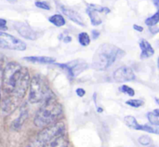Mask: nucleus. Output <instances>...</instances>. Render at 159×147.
Here are the masks:
<instances>
[{
  "mask_svg": "<svg viewBox=\"0 0 159 147\" xmlns=\"http://www.w3.org/2000/svg\"><path fill=\"white\" fill-rule=\"evenodd\" d=\"M62 113L61 104L51 95L47 98L35 114L34 124L37 128H46L58 119Z\"/></svg>",
  "mask_w": 159,
  "mask_h": 147,
  "instance_id": "7ed1b4c3",
  "label": "nucleus"
},
{
  "mask_svg": "<svg viewBox=\"0 0 159 147\" xmlns=\"http://www.w3.org/2000/svg\"><path fill=\"white\" fill-rule=\"evenodd\" d=\"M126 52L113 44L101 45L92 58V67L97 71H105L110 68L116 61L123 58Z\"/></svg>",
  "mask_w": 159,
  "mask_h": 147,
  "instance_id": "f03ea898",
  "label": "nucleus"
},
{
  "mask_svg": "<svg viewBox=\"0 0 159 147\" xmlns=\"http://www.w3.org/2000/svg\"><path fill=\"white\" fill-rule=\"evenodd\" d=\"M139 143L141 144V145H151L152 144V139L148 136V135H143V136H141L140 138H139Z\"/></svg>",
  "mask_w": 159,
  "mask_h": 147,
  "instance_id": "b1692460",
  "label": "nucleus"
},
{
  "mask_svg": "<svg viewBox=\"0 0 159 147\" xmlns=\"http://www.w3.org/2000/svg\"><path fill=\"white\" fill-rule=\"evenodd\" d=\"M23 60L33 62V63H41V64H49V63H55L56 60L52 57H47V56H28L24 57Z\"/></svg>",
  "mask_w": 159,
  "mask_h": 147,
  "instance_id": "2eb2a0df",
  "label": "nucleus"
},
{
  "mask_svg": "<svg viewBox=\"0 0 159 147\" xmlns=\"http://www.w3.org/2000/svg\"><path fill=\"white\" fill-rule=\"evenodd\" d=\"M51 95L52 94L45 78L40 75L34 76L29 84V102L31 103H38Z\"/></svg>",
  "mask_w": 159,
  "mask_h": 147,
  "instance_id": "20e7f679",
  "label": "nucleus"
},
{
  "mask_svg": "<svg viewBox=\"0 0 159 147\" xmlns=\"http://www.w3.org/2000/svg\"><path fill=\"white\" fill-rule=\"evenodd\" d=\"M14 28L19 33V34L21 35L22 37H24L25 39L35 40L39 36V33L36 32L35 30H34L30 25H28L25 22H21V21L15 22Z\"/></svg>",
  "mask_w": 159,
  "mask_h": 147,
  "instance_id": "9d476101",
  "label": "nucleus"
},
{
  "mask_svg": "<svg viewBox=\"0 0 159 147\" xmlns=\"http://www.w3.org/2000/svg\"><path fill=\"white\" fill-rule=\"evenodd\" d=\"M124 122L130 129H133V130H136V131H146V132H149V133L158 134L157 129H155L154 127H150L148 125H142V124H140L136 120V118L134 117H132V116H127V117H125Z\"/></svg>",
  "mask_w": 159,
  "mask_h": 147,
  "instance_id": "9b49d317",
  "label": "nucleus"
},
{
  "mask_svg": "<svg viewBox=\"0 0 159 147\" xmlns=\"http://www.w3.org/2000/svg\"><path fill=\"white\" fill-rule=\"evenodd\" d=\"M63 42L64 43H69V42H71L72 41V37L70 36V35H67V36H65V37H63Z\"/></svg>",
  "mask_w": 159,
  "mask_h": 147,
  "instance_id": "c756f323",
  "label": "nucleus"
},
{
  "mask_svg": "<svg viewBox=\"0 0 159 147\" xmlns=\"http://www.w3.org/2000/svg\"><path fill=\"white\" fill-rule=\"evenodd\" d=\"M57 66L65 71L69 77L74 78L88 69V63L82 60H74L66 63H56Z\"/></svg>",
  "mask_w": 159,
  "mask_h": 147,
  "instance_id": "6e6552de",
  "label": "nucleus"
},
{
  "mask_svg": "<svg viewBox=\"0 0 159 147\" xmlns=\"http://www.w3.org/2000/svg\"><path fill=\"white\" fill-rule=\"evenodd\" d=\"M159 21V11H157L152 17H149L145 20V24L149 27L157 26Z\"/></svg>",
  "mask_w": 159,
  "mask_h": 147,
  "instance_id": "412c9836",
  "label": "nucleus"
},
{
  "mask_svg": "<svg viewBox=\"0 0 159 147\" xmlns=\"http://www.w3.org/2000/svg\"><path fill=\"white\" fill-rule=\"evenodd\" d=\"M113 78L116 83L132 81L136 78L133 70L129 66H121L117 68L113 75Z\"/></svg>",
  "mask_w": 159,
  "mask_h": 147,
  "instance_id": "1a4fd4ad",
  "label": "nucleus"
},
{
  "mask_svg": "<svg viewBox=\"0 0 159 147\" xmlns=\"http://www.w3.org/2000/svg\"><path fill=\"white\" fill-rule=\"evenodd\" d=\"M75 93L77 94V96H78V97H83V96L86 94V91H85V90H83V89L79 88V89H77V90H75Z\"/></svg>",
  "mask_w": 159,
  "mask_h": 147,
  "instance_id": "bb28decb",
  "label": "nucleus"
},
{
  "mask_svg": "<svg viewBox=\"0 0 159 147\" xmlns=\"http://www.w3.org/2000/svg\"><path fill=\"white\" fill-rule=\"evenodd\" d=\"M149 147H158L157 145H151V146H149Z\"/></svg>",
  "mask_w": 159,
  "mask_h": 147,
  "instance_id": "473e14b6",
  "label": "nucleus"
},
{
  "mask_svg": "<svg viewBox=\"0 0 159 147\" xmlns=\"http://www.w3.org/2000/svg\"><path fill=\"white\" fill-rule=\"evenodd\" d=\"M60 9L61 10V12H62L68 19H70V20H71L72 21H74L75 23H76V24H78V25H80V26H82V27H84V26L86 25V23H85V21H84L82 16H81L77 11H75V9H73V8H71V7H69L63 6V5H61V6H60Z\"/></svg>",
  "mask_w": 159,
  "mask_h": 147,
  "instance_id": "f8f14e48",
  "label": "nucleus"
},
{
  "mask_svg": "<svg viewBox=\"0 0 159 147\" xmlns=\"http://www.w3.org/2000/svg\"><path fill=\"white\" fill-rule=\"evenodd\" d=\"M126 103L131 107H134V108H139L141 106H143L144 104V101L143 100H141V99H130L129 101L126 102Z\"/></svg>",
  "mask_w": 159,
  "mask_h": 147,
  "instance_id": "4be33fe9",
  "label": "nucleus"
},
{
  "mask_svg": "<svg viewBox=\"0 0 159 147\" xmlns=\"http://www.w3.org/2000/svg\"><path fill=\"white\" fill-rule=\"evenodd\" d=\"M7 30V21L5 19H1L0 18V31L4 32Z\"/></svg>",
  "mask_w": 159,
  "mask_h": 147,
  "instance_id": "a878e982",
  "label": "nucleus"
},
{
  "mask_svg": "<svg viewBox=\"0 0 159 147\" xmlns=\"http://www.w3.org/2000/svg\"><path fill=\"white\" fill-rule=\"evenodd\" d=\"M30 74L28 70L16 62H8L3 71V89L7 95L21 100L29 88Z\"/></svg>",
  "mask_w": 159,
  "mask_h": 147,
  "instance_id": "f257e3e1",
  "label": "nucleus"
},
{
  "mask_svg": "<svg viewBox=\"0 0 159 147\" xmlns=\"http://www.w3.org/2000/svg\"><path fill=\"white\" fill-rule=\"evenodd\" d=\"M20 101V100L18 99V98H16V97L7 95L3 100V103H2V110L4 112H6V113H11V112H13L18 107Z\"/></svg>",
  "mask_w": 159,
  "mask_h": 147,
  "instance_id": "ddd939ff",
  "label": "nucleus"
},
{
  "mask_svg": "<svg viewBox=\"0 0 159 147\" xmlns=\"http://www.w3.org/2000/svg\"><path fill=\"white\" fill-rule=\"evenodd\" d=\"M0 48L23 51L26 49V44L22 40L0 31Z\"/></svg>",
  "mask_w": 159,
  "mask_h": 147,
  "instance_id": "423d86ee",
  "label": "nucleus"
},
{
  "mask_svg": "<svg viewBox=\"0 0 159 147\" xmlns=\"http://www.w3.org/2000/svg\"><path fill=\"white\" fill-rule=\"evenodd\" d=\"M78 42L81 46L83 47H87L89 45L90 43V37L89 35L88 34V33H85V32H82L78 34Z\"/></svg>",
  "mask_w": 159,
  "mask_h": 147,
  "instance_id": "aec40b11",
  "label": "nucleus"
},
{
  "mask_svg": "<svg viewBox=\"0 0 159 147\" xmlns=\"http://www.w3.org/2000/svg\"><path fill=\"white\" fill-rule=\"evenodd\" d=\"M87 14L89 15L91 24L93 26H98L102 24L104 17L111 12V9L107 7H102L95 4H89L86 9Z\"/></svg>",
  "mask_w": 159,
  "mask_h": 147,
  "instance_id": "0eeeda50",
  "label": "nucleus"
},
{
  "mask_svg": "<svg viewBox=\"0 0 159 147\" xmlns=\"http://www.w3.org/2000/svg\"><path fill=\"white\" fill-rule=\"evenodd\" d=\"M133 29L138 31V32H143V26H140V25H137V24H134L133 25Z\"/></svg>",
  "mask_w": 159,
  "mask_h": 147,
  "instance_id": "c85d7f7f",
  "label": "nucleus"
},
{
  "mask_svg": "<svg viewBox=\"0 0 159 147\" xmlns=\"http://www.w3.org/2000/svg\"><path fill=\"white\" fill-rule=\"evenodd\" d=\"M35 7H39V8H42V9H45V10H49L50 9V6L48 2L46 1H35L34 3Z\"/></svg>",
  "mask_w": 159,
  "mask_h": 147,
  "instance_id": "393cba45",
  "label": "nucleus"
},
{
  "mask_svg": "<svg viewBox=\"0 0 159 147\" xmlns=\"http://www.w3.org/2000/svg\"><path fill=\"white\" fill-rule=\"evenodd\" d=\"M142 53H141V59L144 60V59H148L150 57H152L155 54V49L154 48L151 46V44L145 40V39H141L139 42Z\"/></svg>",
  "mask_w": 159,
  "mask_h": 147,
  "instance_id": "4468645a",
  "label": "nucleus"
},
{
  "mask_svg": "<svg viewBox=\"0 0 159 147\" xmlns=\"http://www.w3.org/2000/svg\"><path fill=\"white\" fill-rule=\"evenodd\" d=\"M91 34H92V39H94V40H96L100 36V34H101L98 30H92Z\"/></svg>",
  "mask_w": 159,
  "mask_h": 147,
  "instance_id": "cd10ccee",
  "label": "nucleus"
},
{
  "mask_svg": "<svg viewBox=\"0 0 159 147\" xmlns=\"http://www.w3.org/2000/svg\"><path fill=\"white\" fill-rule=\"evenodd\" d=\"M43 147H68V141L65 136H61L52 140Z\"/></svg>",
  "mask_w": 159,
  "mask_h": 147,
  "instance_id": "f3484780",
  "label": "nucleus"
},
{
  "mask_svg": "<svg viewBox=\"0 0 159 147\" xmlns=\"http://www.w3.org/2000/svg\"><path fill=\"white\" fill-rule=\"evenodd\" d=\"M147 118L149 120V122L155 126L156 128H157L159 125V110L156 109L152 112H149L147 114Z\"/></svg>",
  "mask_w": 159,
  "mask_h": 147,
  "instance_id": "6ab92c4d",
  "label": "nucleus"
},
{
  "mask_svg": "<svg viewBox=\"0 0 159 147\" xmlns=\"http://www.w3.org/2000/svg\"><path fill=\"white\" fill-rule=\"evenodd\" d=\"M65 131H66L65 125L62 122H55L44 128L43 131L38 133L34 146L43 147L49 142H51L52 140L61 136H64Z\"/></svg>",
  "mask_w": 159,
  "mask_h": 147,
  "instance_id": "39448f33",
  "label": "nucleus"
},
{
  "mask_svg": "<svg viewBox=\"0 0 159 147\" xmlns=\"http://www.w3.org/2000/svg\"><path fill=\"white\" fill-rule=\"evenodd\" d=\"M119 90H120L121 92H123V93L127 94V95H128V96H129V97H133V96L135 95V91H134V90H133L132 88H130V87L127 86V85H123L122 87H120V88H119Z\"/></svg>",
  "mask_w": 159,
  "mask_h": 147,
  "instance_id": "5701e85b",
  "label": "nucleus"
},
{
  "mask_svg": "<svg viewBox=\"0 0 159 147\" xmlns=\"http://www.w3.org/2000/svg\"><path fill=\"white\" fill-rule=\"evenodd\" d=\"M27 116H28V111H27V106L26 105H22L20 107V115H19V117L13 121L12 123V128L15 129V130H20L23 123L25 122L26 118H27Z\"/></svg>",
  "mask_w": 159,
  "mask_h": 147,
  "instance_id": "dca6fc26",
  "label": "nucleus"
},
{
  "mask_svg": "<svg viewBox=\"0 0 159 147\" xmlns=\"http://www.w3.org/2000/svg\"><path fill=\"white\" fill-rule=\"evenodd\" d=\"M48 21L57 27H61V26L65 25V23H66L64 17L61 14H54V15L50 16L48 18Z\"/></svg>",
  "mask_w": 159,
  "mask_h": 147,
  "instance_id": "a211bd4d",
  "label": "nucleus"
},
{
  "mask_svg": "<svg viewBox=\"0 0 159 147\" xmlns=\"http://www.w3.org/2000/svg\"><path fill=\"white\" fill-rule=\"evenodd\" d=\"M152 1L154 2L155 6H156L157 7H159V0H152Z\"/></svg>",
  "mask_w": 159,
  "mask_h": 147,
  "instance_id": "7c9ffc66",
  "label": "nucleus"
},
{
  "mask_svg": "<svg viewBox=\"0 0 159 147\" xmlns=\"http://www.w3.org/2000/svg\"><path fill=\"white\" fill-rule=\"evenodd\" d=\"M0 105H1V88H0Z\"/></svg>",
  "mask_w": 159,
  "mask_h": 147,
  "instance_id": "2f4dec72",
  "label": "nucleus"
}]
</instances>
